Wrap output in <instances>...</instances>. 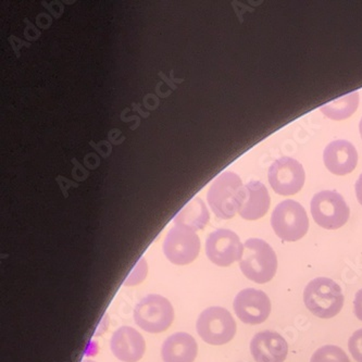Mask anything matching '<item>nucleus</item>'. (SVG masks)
Instances as JSON below:
<instances>
[{"mask_svg":"<svg viewBox=\"0 0 362 362\" xmlns=\"http://www.w3.org/2000/svg\"><path fill=\"white\" fill-rule=\"evenodd\" d=\"M245 186L234 172L226 171L212 182L208 192V202L219 219H232L242 208Z\"/></svg>","mask_w":362,"mask_h":362,"instance_id":"f257e3e1","label":"nucleus"},{"mask_svg":"<svg viewBox=\"0 0 362 362\" xmlns=\"http://www.w3.org/2000/svg\"><path fill=\"white\" fill-rule=\"evenodd\" d=\"M240 268L248 280L264 284L276 274L278 258L268 243L260 238H250L245 242Z\"/></svg>","mask_w":362,"mask_h":362,"instance_id":"f03ea898","label":"nucleus"},{"mask_svg":"<svg viewBox=\"0 0 362 362\" xmlns=\"http://www.w3.org/2000/svg\"><path fill=\"white\" fill-rule=\"evenodd\" d=\"M306 308L320 319L337 317L344 306L341 287L329 278H317L307 284L303 291Z\"/></svg>","mask_w":362,"mask_h":362,"instance_id":"7ed1b4c3","label":"nucleus"},{"mask_svg":"<svg viewBox=\"0 0 362 362\" xmlns=\"http://www.w3.org/2000/svg\"><path fill=\"white\" fill-rule=\"evenodd\" d=\"M173 320L175 309L172 303L161 295H147L135 306V323L148 333L158 334L167 331Z\"/></svg>","mask_w":362,"mask_h":362,"instance_id":"20e7f679","label":"nucleus"},{"mask_svg":"<svg viewBox=\"0 0 362 362\" xmlns=\"http://www.w3.org/2000/svg\"><path fill=\"white\" fill-rule=\"evenodd\" d=\"M271 226L281 240L297 242L308 232V216L299 202L292 199L284 200L272 212Z\"/></svg>","mask_w":362,"mask_h":362,"instance_id":"39448f33","label":"nucleus"},{"mask_svg":"<svg viewBox=\"0 0 362 362\" xmlns=\"http://www.w3.org/2000/svg\"><path fill=\"white\" fill-rule=\"evenodd\" d=\"M196 329L202 341L209 345H226L232 341L238 331L234 317L222 307H210L198 317Z\"/></svg>","mask_w":362,"mask_h":362,"instance_id":"423d86ee","label":"nucleus"},{"mask_svg":"<svg viewBox=\"0 0 362 362\" xmlns=\"http://www.w3.org/2000/svg\"><path fill=\"white\" fill-rule=\"evenodd\" d=\"M311 214L317 226L327 230H337L349 221L351 209L341 194L322 191L311 200Z\"/></svg>","mask_w":362,"mask_h":362,"instance_id":"0eeeda50","label":"nucleus"},{"mask_svg":"<svg viewBox=\"0 0 362 362\" xmlns=\"http://www.w3.org/2000/svg\"><path fill=\"white\" fill-rule=\"evenodd\" d=\"M200 252V240L189 228L175 226L170 228L163 242V252L171 264L186 266L197 258Z\"/></svg>","mask_w":362,"mask_h":362,"instance_id":"6e6552de","label":"nucleus"},{"mask_svg":"<svg viewBox=\"0 0 362 362\" xmlns=\"http://www.w3.org/2000/svg\"><path fill=\"white\" fill-rule=\"evenodd\" d=\"M206 255L216 266L228 267L242 260L244 245L233 230L219 228L208 236L206 240Z\"/></svg>","mask_w":362,"mask_h":362,"instance_id":"1a4fd4ad","label":"nucleus"},{"mask_svg":"<svg viewBox=\"0 0 362 362\" xmlns=\"http://www.w3.org/2000/svg\"><path fill=\"white\" fill-rule=\"evenodd\" d=\"M268 177L269 183L275 193L292 196L300 192L306 175L298 161L291 157H282L271 165Z\"/></svg>","mask_w":362,"mask_h":362,"instance_id":"9d476101","label":"nucleus"},{"mask_svg":"<svg viewBox=\"0 0 362 362\" xmlns=\"http://www.w3.org/2000/svg\"><path fill=\"white\" fill-rule=\"evenodd\" d=\"M234 311L245 325H262L271 313V300L268 295L256 288H245L236 295Z\"/></svg>","mask_w":362,"mask_h":362,"instance_id":"9b49d317","label":"nucleus"},{"mask_svg":"<svg viewBox=\"0 0 362 362\" xmlns=\"http://www.w3.org/2000/svg\"><path fill=\"white\" fill-rule=\"evenodd\" d=\"M250 353L256 362H284L288 344L278 332H259L250 341Z\"/></svg>","mask_w":362,"mask_h":362,"instance_id":"f8f14e48","label":"nucleus"},{"mask_svg":"<svg viewBox=\"0 0 362 362\" xmlns=\"http://www.w3.org/2000/svg\"><path fill=\"white\" fill-rule=\"evenodd\" d=\"M110 349L120 361L137 362L145 355L146 343L137 329L121 327L111 337Z\"/></svg>","mask_w":362,"mask_h":362,"instance_id":"ddd939ff","label":"nucleus"},{"mask_svg":"<svg viewBox=\"0 0 362 362\" xmlns=\"http://www.w3.org/2000/svg\"><path fill=\"white\" fill-rule=\"evenodd\" d=\"M325 167L335 175H346L355 170L358 153L351 141L337 139L327 145L323 153Z\"/></svg>","mask_w":362,"mask_h":362,"instance_id":"4468645a","label":"nucleus"},{"mask_svg":"<svg viewBox=\"0 0 362 362\" xmlns=\"http://www.w3.org/2000/svg\"><path fill=\"white\" fill-rule=\"evenodd\" d=\"M270 195L266 186L259 181H252L245 185V199L240 216L248 221L262 219L270 208Z\"/></svg>","mask_w":362,"mask_h":362,"instance_id":"2eb2a0df","label":"nucleus"},{"mask_svg":"<svg viewBox=\"0 0 362 362\" xmlns=\"http://www.w3.org/2000/svg\"><path fill=\"white\" fill-rule=\"evenodd\" d=\"M195 339L185 332H177L163 341L161 357L163 362H194L197 357Z\"/></svg>","mask_w":362,"mask_h":362,"instance_id":"dca6fc26","label":"nucleus"},{"mask_svg":"<svg viewBox=\"0 0 362 362\" xmlns=\"http://www.w3.org/2000/svg\"><path fill=\"white\" fill-rule=\"evenodd\" d=\"M209 219L210 214L205 202L199 197H196L177 212L173 219V223L175 226H183L195 232L205 228Z\"/></svg>","mask_w":362,"mask_h":362,"instance_id":"f3484780","label":"nucleus"},{"mask_svg":"<svg viewBox=\"0 0 362 362\" xmlns=\"http://www.w3.org/2000/svg\"><path fill=\"white\" fill-rule=\"evenodd\" d=\"M359 105V93L354 92L339 97L337 100L320 107L321 112L331 120L341 121L349 118L357 110Z\"/></svg>","mask_w":362,"mask_h":362,"instance_id":"a211bd4d","label":"nucleus"},{"mask_svg":"<svg viewBox=\"0 0 362 362\" xmlns=\"http://www.w3.org/2000/svg\"><path fill=\"white\" fill-rule=\"evenodd\" d=\"M310 362H351V359L339 346L325 345L313 353Z\"/></svg>","mask_w":362,"mask_h":362,"instance_id":"6ab92c4d","label":"nucleus"},{"mask_svg":"<svg viewBox=\"0 0 362 362\" xmlns=\"http://www.w3.org/2000/svg\"><path fill=\"white\" fill-rule=\"evenodd\" d=\"M147 273H148V264H147L146 259L141 258L132 271L129 273V276L125 279L123 284L125 286H136L146 279Z\"/></svg>","mask_w":362,"mask_h":362,"instance_id":"aec40b11","label":"nucleus"},{"mask_svg":"<svg viewBox=\"0 0 362 362\" xmlns=\"http://www.w3.org/2000/svg\"><path fill=\"white\" fill-rule=\"evenodd\" d=\"M349 353L357 362H362V329L351 335L349 341Z\"/></svg>","mask_w":362,"mask_h":362,"instance_id":"412c9836","label":"nucleus"},{"mask_svg":"<svg viewBox=\"0 0 362 362\" xmlns=\"http://www.w3.org/2000/svg\"><path fill=\"white\" fill-rule=\"evenodd\" d=\"M354 308H355L356 317L362 321V288L356 293L355 300H354Z\"/></svg>","mask_w":362,"mask_h":362,"instance_id":"4be33fe9","label":"nucleus"},{"mask_svg":"<svg viewBox=\"0 0 362 362\" xmlns=\"http://www.w3.org/2000/svg\"><path fill=\"white\" fill-rule=\"evenodd\" d=\"M356 195H357L358 202L362 206V175L358 179L356 183Z\"/></svg>","mask_w":362,"mask_h":362,"instance_id":"5701e85b","label":"nucleus"},{"mask_svg":"<svg viewBox=\"0 0 362 362\" xmlns=\"http://www.w3.org/2000/svg\"><path fill=\"white\" fill-rule=\"evenodd\" d=\"M359 131H360V135H361V137H362V119H361V121H360Z\"/></svg>","mask_w":362,"mask_h":362,"instance_id":"b1692460","label":"nucleus"},{"mask_svg":"<svg viewBox=\"0 0 362 362\" xmlns=\"http://www.w3.org/2000/svg\"><path fill=\"white\" fill-rule=\"evenodd\" d=\"M84 362H96V361H93V360H85Z\"/></svg>","mask_w":362,"mask_h":362,"instance_id":"393cba45","label":"nucleus"}]
</instances>
